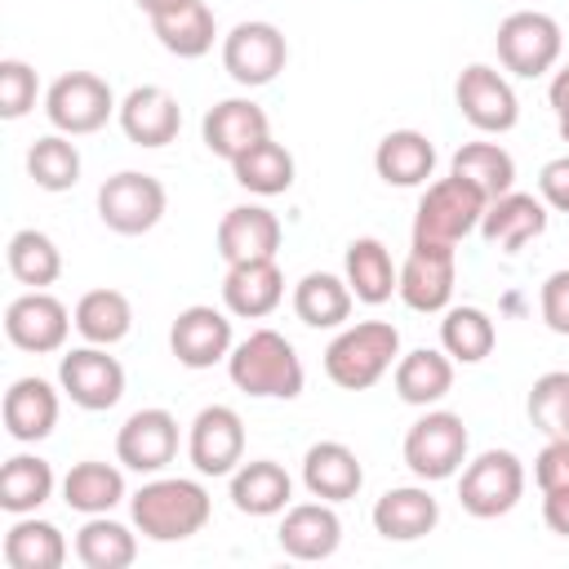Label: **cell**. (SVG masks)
Segmentation results:
<instances>
[{
    "label": "cell",
    "instance_id": "6da1fadb",
    "mask_svg": "<svg viewBox=\"0 0 569 569\" xmlns=\"http://www.w3.org/2000/svg\"><path fill=\"white\" fill-rule=\"evenodd\" d=\"M129 516L151 542H187L213 516L209 489L187 476H156L129 498Z\"/></svg>",
    "mask_w": 569,
    "mask_h": 569
},
{
    "label": "cell",
    "instance_id": "7a4b0ae2",
    "mask_svg": "<svg viewBox=\"0 0 569 569\" xmlns=\"http://www.w3.org/2000/svg\"><path fill=\"white\" fill-rule=\"evenodd\" d=\"M227 373L244 396H258V400H293L302 396V382H307L293 342L276 329H253L249 338H240L227 356Z\"/></svg>",
    "mask_w": 569,
    "mask_h": 569
},
{
    "label": "cell",
    "instance_id": "3957f363",
    "mask_svg": "<svg viewBox=\"0 0 569 569\" xmlns=\"http://www.w3.org/2000/svg\"><path fill=\"white\" fill-rule=\"evenodd\" d=\"M396 360H400V329L391 320L342 325L338 338L325 347V373L342 391L373 387L387 369H396Z\"/></svg>",
    "mask_w": 569,
    "mask_h": 569
},
{
    "label": "cell",
    "instance_id": "277c9868",
    "mask_svg": "<svg viewBox=\"0 0 569 569\" xmlns=\"http://www.w3.org/2000/svg\"><path fill=\"white\" fill-rule=\"evenodd\" d=\"M489 209V196L480 187H471L467 178L449 173L427 182L418 213H413V240H431V244H458L471 231H480V218Z\"/></svg>",
    "mask_w": 569,
    "mask_h": 569
},
{
    "label": "cell",
    "instance_id": "5b68a950",
    "mask_svg": "<svg viewBox=\"0 0 569 569\" xmlns=\"http://www.w3.org/2000/svg\"><path fill=\"white\" fill-rule=\"evenodd\" d=\"M525 493V462L511 449H485L476 453L458 476V502L476 520L507 516Z\"/></svg>",
    "mask_w": 569,
    "mask_h": 569
},
{
    "label": "cell",
    "instance_id": "8992f818",
    "mask_svg": "<svg viewBox=\"0 0 569 569\" xmlns=\"http://www.w3.org/2000/svg\"><path fill=\"white\" fill-rule=\"evenodd\" d=\"M471 449L467 422L449 409H427L409 431H405V467L418 480H449L462 471Z\"/></svg>",
    "mask_w": 569,
    "mask_h": 569
},
{
    "label": "cell",
    "instance_id": "52a82bcc",
    "mask_svg": "<svg viewBox=\"0 0 569 569\" xmlns=\"http://www.w3.org/2000/svg\"><path fill=\"white\" fill-rule=\"evenodd\" d=\"M493 44H498V62H502L511 76L538 80V76H547V71L556 67L565 40H560V22H556L551 13L516 9V13H507V18L498 22Z\"/></svg>",
    "mask_w": 569,
    "mask_h": 569
},
{
    "label": "cell",
    "instance_id": "ba28073f",
    "mask_svg": "<svg viewBox=\"0 0 569 569\" xmlns=\"http://www.w3.org/2000/svg\"><path fill=\"white\" fill-rule=\"evenodd\" d=\"M116 111H120V102H116L111 84L93 71H62L44 93V116L67 138L98 133Z\"/></svg>",
    "mask_w": 569,
    "mask_h": 569
},
{
    "label": "cell",
    "instance_id": "9c48e42d",
    "mask_svg": "<svg viewBox=\"0 0 569 569\" xmlns=\"http://www.w3.org/2000/svg\"><path fill=\"white\" fill-rule=\"evenodd\" d=\"M164 182L142 169H120L98 187V218L116 236H142L164 218Z\"/></svg>",
    "mask_w": 569,
    "mask_h": 569
},
{
    "label": "cell",
    "instance_id": "30bf717a",
    "mask_svg": "<svg viewBox=\"0 0 569 569\" xmlns=\"http://www.w3.org/2000/svg\"><path fill=\"white\" fill-rule=\"evenodd\" d=\"M284 62H289V44L276 22H236L222 36V67L244 89L271 84L284 71Z\"/></svg>",
    "mask_w": 569,
    "mask_h": 569
},
{
    "label": "cell",
    "instance_id": "8fae6325",
    "mask_svg": "<svg viewBox=\"0 0 569 569\" xmlns=\"http://www.w3.org/2000/svg\"><path fill=\"white\" fill-rule=\"evenodd\" d=\"M58 387L71 405L102 413V409L120 405V396H124V365L116 356H107V347L84 342L58 360Z\"/></svg>",
    "mask_w": 569,
    "mask_h": 569
},
{
    "label": "cell",
    "instance_id": "7c38bea8",
    "mask_svg": "<svg viewBox=\"0 0 569 569\" xmlns=\"http://www.w3.org/2000/svg\"><path fill=\"white\" fill-rule=\"evenodd\" d=\"M453 102L462 111V120L480 133H507L516 129L520 120V102H516V89L507 84L502 71L485 67V62H471L462 67L458 84H453Z\"/></svg>",
    "mask_w": 569,
    "mask_h": 569
},
{
    "label": "cell",
    "instance_id": "4fadbf2b",
    "mask_svg": "<svg viewBox=\"0 0 569 569\" xmlns=\"http://www.w3.org/2000/svg\"><path fill=\"white\" fill-rule=\"evenodd\" d=\"M453 280H458V258H453V244H431V240H413L405 267H400V302L409 311H445L449 298H453Z\"/></svg>",
    "mask_w": 569,
    "mask_h": 569
},
{
    "label": "cell",
    "instance_id": "5bb4252c",
    "mask_svg": "<svg viewBox=\"0 0 569 569\" xmlns=\"http://www.w3.org/2000/svg\"><path fill=\"white\" fill-rule=\"evenodd\" d=\"M71 325H76L71 311H67L49 289H27V293H18V298L4 307V338H9L18 351H31V356L62 351Z\"/></svg>",
    "mask_w": 569,
    "mask_h": 569
},
{
    "label": "cell",
    "instance_id": "9a60e30c",
    "mask_svg": "<svg viewBox=\"0 0 569 569\" xmlns=\"http://www.w3.org/2000/svg\"><path fill=\"white\" fill-rule=\"evenodd\" d=\"M187 458L200 476H231L244 462V418L231 405H204L191 418Z\"/></svg>",
    "mask_w": 569,
    "mask_h": 569
},
{
    "label": "cell",
    "instance_id": "2e32d148",
    "mask_svg": "<svg viewBox=\"0 0 569 569\" xmlns=\"http://www.w3.org/2000/svg\"><path fill=\"white\" fill-rule=\"evenodd\" d=\"M236 347L231 338V311H218L209 302H191L169 325V351L187 369H213Z\"/></svg>",
    "mask_w": 569,
    "mask_h": 569
},
{
    "label": "cell",
    "instance_id": "e0dca14e",
    "mask_svg": "<svg viewBox=\"0 0 569 569\" xmlns=\"http://www.w3.org/2000/svg\"><path fill=\"white\" fill-rule=\"evenodd\" d=\"M116 458L138 476H160L178 458V418L169 409H138L116 431Z\"/></svg>",
    "mask_w": 569,
    "mask_h": 569
},
{
    "label": "cell",
    "instance_id": "ac0fdd59",
    "mask_svg": "<svg viewBox=\"0 0 569 569\" xmlns=\"http://www.w3.org/2000/svg\"><path fill=\"white\" fill-rule=\"evenodd\" d=\"M200 138H204V147H209L218 160L231 164V160L244 156L253 142L271 138V120H267V111H262L253 98H222V102H213V107L204 111Z\"/></svg>",
    "mask_w": 569,
    "mask_h": 569
},
{
    "label": "cell",
    "instance_id": "d6986e66",
    "mask_svg": "<svg viewBox=\"0 0 569 569\" xmlns=\"http://www.w3.org/2000/svg\"><path fill=\"white\" fill-rule=\"evenodd\" d=\"M124 138L133 147H169L182 129V107L169 89L160 84H138L120 98V111H116Z\"/></svg>",
    "mask_w": 569,
    "mask_h": 569
},
{
    "label": "cell",
    "instance_id": "ffe728a7",
    "mask_svg": "<svg viewBox=\"0 0 569 569\" xmlns=\"http://www.w3.org/2000/svg\"><path fill=\"white\" fill-rule=\"evenodd\" d=\"M276 542L293 560H329L338 551V542H342V520H338L333 502H325V498L293 502V507H284Z\"/></svg>",
    "mask_w": 569,
    "mask_h": 569
},
{
    "label": "cell",
    "instance_id": "44dd1931",
    "mask_svg": "<svg viewBox=\"0 0 569 569\" xmlns=\"http://www.w3.org/2000/svg\"><path fill=\"white\" fill-rule=\"evenodd\" d=\"M551 213L542 204V196H529V191H507L498 200H489L485 218H480V236L485 244L502 249V253H520L529 240H538L547 231Z\"/></svg>",
    "mask_w": 569,
    "mask_h": 569
},
{
    "label": "cell",
    "instance_id": "7402d4cb",
    "mask_svg": "<svg viewBox=\"0 0 569 569\" xmlns=\"http://www.w3.org/2000/svg\"><path fill=\"white\" fill-rule=\"evenodd\" d=\"M280 249V218L262 204H236L222 213L218 222V253L227 267L236 262H258V258H276Z\"/></svg>",
    "mask_w": 569,
    "mask_h": 569
},
{
    "label": "cell",
    "instance_id": "603a6c76",
    "mask_svg": "<svg viewBox=\"0 0 569 569\" xmlns=\"http://www.w3.org/2000/svg\"><path fill=\"white\" fill-rule=\"evenodd\" d=\"M302 485H307L311 498L347 502V498L360 493L365 467H360V458H356L351 445H342V440H316L302 453Z\"/></svg>",
    "mask_w": 569,
    "mask_h": 569
},
{
    "label": "cell",
    "instance_id": "cb8c5ba5",
    "mask_svg": "<svg viewBox=\"0 0 569 569\" xmlns=\"http://www.w3.org/2000/svg\"><path fill=\"white\" fill-rule=\"evenodd\" d=\"M369 520L387 542H418L440 525V502L422 485H396L373 502Z\"/></svg>",
    "mask_w": 569,
    "mask_h": 569
},
{
    "label": "cell",
    "instance_id": "d4e9b609",
    "mask_svg": "<svg viewBox=\"0 0 569 569\" xmlns=\"http://www.w3.org/2000/svg\"><path fill=\"white\" fill-rule=\"evenodd\" d=\"M284 298V276L276 267V258H258V262H236L222 276V307L240 320H262L280 307Z\"/></svg>",
    "mask_w": 569,
    "mask_h": 569
},
{
    "label": "cell",
    "instance_id": "484cf974",
    "mask_svg": "<svg viewBox=\"0 0 569 569\" xmlns=\"http://www.w3.org/2000/svg\"><path fill=\"white\" fill-rule=\"evenodd\" d=\"M58 391L44 378H18L4 391V431L18 445H36L58 427Z\"/></svg>",
    "mask_w": 569,
    "mask_h": 569
},
{
    "label": "cell",
    "instance_id": "4316f807",
    "mask_svg": "<svg viewBox=\"0 0 569 569\" xmlns=\"http://www.w3.org/2000/svg\"><path fill=\"white\" fill-rule=\"evenodd\" d=\"M373 169L387 187H422L436 173V142L418 129H391L373 151Z\"/></svg>",
    "mask_w": 569,
    "mask_h": 569
},
{
    "label": "cell",
    "instance_id": "83f0119b",
    "mask_svg": "<svg viewBox=\"0 0 569 569\" xmlns=\"http://www.w3.org/2000/svg\"><path fill=\"white\" fill-rule=\"evenodd\" d=\"M391 382H396V396L405 405H418V409H431L449 396L453 387V360L445 356V347H418V351H405L391 369Z\"/></svg>",
    "mask_w": 569,
    "mask_h": 569
},
{
    "label": "cell",
    "instance_id": "f1b7e54d",
    "mask_svg": "<svg viewBox=\"0 0 569 569\" xmlns=\"http://www.w3.org/2000/svg\"><path fill=\"white\" fill-rule=\"evenodd\" d=\"M342 280L351 284L356 302L378 307V302H387V298L396 293L400 271H396V262H391V253H387L382 240L356 236V240L347 244V258H342Z\"/></svg>",
    "mask_w": 569,
    "mask_h": 569
},
{
    "label": "cell",
    "instance_id": "f546056e",
    "mask_svg": "<svg viewBox=\"0 0 569 569\" xmlns=\"http://www.w3.org/2000/svg\"><path fill=\"white\" fill-rule=\"evenodd\" d=\"M289 498H293V480L271 458H253L231 471V502L244 516H280Z\"/></svg>",
    "mask_w": 569,
    "mask_h": 569
},
{
    "label": "cell",
    "instance_id": "4dcf8cb0",
    "mask_svg": "<svg viewBox=\"0 0 569 569\" xmlns=\"http://www.w3.org/2000/svg\"><path fill=\"white\" fill-rule=\"evenodd\" d=\"M351 284L333 271H307L298 284H293V316L307 325V329H338L347 325L351 316Z\"/></svg>",
    "mask_w": 569,
    "mask_h": 569
},
{
    "label": "cell",
    "instance_id": "1f68e13d",
    "mask_svg": "<svg viewBox=\"0 0 569 569\" xmlns=\"http://www.w3.org/2000/svg\"><path fill=\"white\" fill-rule=\"evenodd\" d=\"M151 31H156L160 49H169L173 58H204L213 49L218 22H213V9L204 0H182L178 9L156 13Z\"/></svg>",
    "mask_w": 569,
    "mask_h": 569
},
{
    "label": "cell",
    "instance_id": "d6a6232c",
    "mask_svg": "<svg viewBox=\"0 0 569 569\" xmlns=\"http://www.w3.org/2000/svg\"><path fill=\"white\" fill-rule=\"evenodd\" d=\"M71 320H76V333H80L84 342H93V347H116V342L129 338V329H133V302H129L120 289H107V284H102V289L80 293Z\"/></svg>",
    "mask_w": 569,
    "mask_h": 569
},
{
    "label": "cell",
    "instance_id": "836d02e7",
    "mask_svg": "<svg viewBox=\"0 0 569 569\" xmlns=\"http://www.w3.org/2000/svg\"><path fill=\"white\" fill-rule=\"evenodd\" d=\"M62 502L80 516H107L116 502H124V471L111 462L84 458L62 476Z\"/></svg>",
    "mask_w": 569,
    "mask_h": 569
},
{
    "label": "cell",
    "instance_id": "e575fe53",
    "mask_svg": "<svg viewBox=\"0 0 569 569\" xmlns=\"http://www.w3.org/2000/svg\"><path fill=\"white\" fill-rule=\"evenodd\" d=\"M67 560V538L58 525L18 516L4 533V565L9 569H62Z\"/></svg>",
    "mask_w": 569,
    "mask_h": 569
},
{
    "label": "cell",
    "instance_id": "d590c367",
    "mask_svg": "<svg viewBox=\"0 0 569 569\" xmlns=\"http://www.w3.org/2000/svg\"><path fill=\"white\" fill-rule=\"evenodd\" d=\"M53 498V467L40 453H13L0 467V507L9 516H31Z\"/></svg>",
    "mask_w": 569,
    "mask_h": 569
},
{
    "label": "cell",
    "instance_id": "8d00e7d4",
    "mask_svg": "<svg viewBox=\"0 0 569 569\" xmlns=\"http://www.w3.org/2000/svg\"><path fill=\"white\" fill-rule=\"evenodd\" d=\"M133 556H138L133 529L111 516H89L76 533V560L84 569H129Z\"/></svg>",
    "mask_w": 569,
    "mask_h": 569
},
{
    "label": "cell",
    "instance_id": "74e56055",
    "mask_svg": "<svg viewBox=\"0 0 569 569\" xmlns=\"http://www.w3.org/2000/svg\"><path fill=\"white\" fill-rule=\"evenodd\" d=\"M449 173L467 178V182L480 187L489 200L516 191V160H511V151L498 147V142H462V147L453 151V160H449Z\"/></svg>",
    "mask_w": 569,
    "mask_h": 569
},
{
    "label": "cell",
    "instance_id": "f35d334b",
    "mask_svg": "<svg viewBox=\"0 0 569 569\" xmlns=\"http://www.w3.org/2000/svg\"><path fill=\"white\" fill-rule=\"evenodd\" d=\"M231 173H236V182H240L244 191H253V196H284V191L293 187V156H289V147H280L276 138H262V142H253L244 156L231 160Z\"/></svg>",
    "mask_w": 569,
    "mask_h": 569
},
{
    "label": "cell",
    "instance_id": "ab89813d",
    "mask_svg": "<svg viewBox=\"0 0 569 569\" xmlns=\"http://www.w3.org/2000/svg\"><path fill=\"white\" fill-rule=\"evenodd\" d=\"M498 342V329L489 320V311L480 307H445V320H440V347L449 360L458 365H480Z\"/></svg>",
    "mask_w": 569,
    "mask_h": 569
},
{
    "label": "cell",
    "instance_id": "60d3db41",
    "mask_svg": "<svg viewBox=\"0 0 569 569\" xmlns=\"http://www.w3.org/2000/svg\"><path fill=\"white\" fill-rule=\"evenodd\" d=\"M4 258H9L13 280L27 284V289H49V284L62 276V253H58V244H53L44 231H36V227L13 231Z\"/></svg>",
    "mask_w": 569,
    "mask_h": 569
},
{
    "label": "cell",
    "instance_id": "b9f144b4",
    "mask_svg": "<svg viewBox=\"0 0 569 569\" xmlns=\"http://www.w3.org/2000/svg\"><path fill=\"white\" fill-rule=\"evenodd\" d=\"M27 173L40 191H71L80 182V151L67 133H44L27 151Z\"/></svg>",
    "mask_w": 569,
    "mask_h": 569
},
{
    "label": "cell",
    "instance_id": "7bdbcfd3",
    "mask_svg": "<svg viewBox=\"0 0 569 569\" xmlns=\"http://www.w3.org/2000/svg\"><path fill=\"white\" fill-rule=\"evenodd\" d=\"M529 422L551 440V436H569V369H547L533 378L529 387Z\"/></svg>",
    "mask_w": 569,
    "mask_h": 569
},
{
    "label": "cell",
    "instance_id": "ee69618b",
    "mask_svg": "<svg viewBox=\"0 0 569 569\" xmlns=\"http://www.w3.org/2000/svg\"><path fill=\"white\" fill-rule=\"evenodd\" d=\"M36 93H40L36 67L22 62V58H4L0 62V116L4 120H22L36 107Z\"/></svg>",
    "mask_w": 569,
    "mask_h": 569
},
{
    "label": "cell",
    "instance_id": "f6af8a7d",
    "mask_svg": "<svg viewBox=\"0 0 569 569\" xmlns=\"http://www.w3.org/2000/svg\"><path fill=\"white\" fill-rule=\"evenodd\" d=\"M533 480H538L542 493L569 489V436H551L542 445V453L533 458Z\"/></svg>",
    "mask_w": 569,
    "mask_h": 569
},
{
    "label": "cell",
    "instance_id": "bcb514c9",
    "mask_svg": "<svg viewBox=\"0 0 569 569\" xmlns=\"http://www.w3.org/2000/svg\"><path fill=\"white\" fill-rule=\"evenodd\" d=\"M538 307H542V320L551 333H569V271H551L542 280Z\"/></svg>",
    "mask_w": 569,
    "mask_h": 569
},
{
    "label": "cell",
    "instance_id": "7dc6e473",
    "mask_svg": "<svg viewBox=\"0 0 569 569\" xmlns=\"http://www.w3.org/2000/svg\"><path fill=\"white\" fill-rule=\"evenodd\" d=\"M538 196H542L547 209L569 213V156H556V160L542 164V173H538Z\"/></svg>",
    "mask_w": 569,
    "mask_h": 569
},
{
    "label": "cell",
    "instance_id": "c3c4849f",
    "mask_svg": "<svg viewBox=\"0 0 569 569\" xmlns=\"http://www.w3.org/2000/svg\"><path fill=\"white\" fill-rule=\"evenodd\" d=\"M542 520H547L551 533L569 538V489H551V493H542Z\"/></svg>",
    "mask_w": 569,
    "mask_h": 569
},
{
    "label": "cell",
    "instance_id": "681fc988",
    "mask_svg": "<svg viewBox=\"0 0 569 569\" xmlns=\"http://www.w3.org/2000/svg\"><path fill=\"white\" fill-rule=\"evenodd\" d=\"M547 102H551L556 120L569 116V67H560V71L551 76V84H547Z\"/></svg>",
    "mask_w": 569,
    "mask_h": 569
},
{
    "label": "cell",
    "instance_id": "f907efd6",
    "mask_svg": "<svg viewBox=\"0 0 569 569\" xmlns=\"http://www.w3.org/2000/svg\"><path fill=\"white\" fill-rule=\"evenodd\" d=\"M133 4H138L147 18H156V13H164V9H178L182 0H133Z\"/></svg>",
    "mask_w": 569,
    "mask_h": 569
},
{
    "label": "cell",
    "instance_id": "816d5d0a",
    "mask_svg": "<svg viewBox=\"0 0 569 569\" xmlns=\"http://www.w3.org/2000/svg\"><path fill=\"white\" fill-rule=\"evenodd\" d=\"M560 138L569 142V116H560Z\"/></svg>",
    "mask_w": 569,
    "mask_h": 569
}]
</instances>
